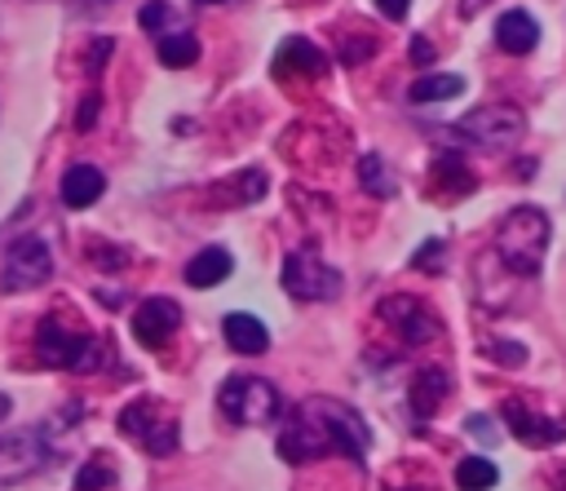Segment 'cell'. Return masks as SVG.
<instances>
[{
  "label": "cell",
  "instance_id": "cell-1",
  "mask_svg": "<svg viewBox=\"0 0 566 491\" xmlns=\"http://www.w3.org/2000/svg\"><path fill=\"white\" fill-rule=\"evenodd\" d=\"M548 239H553V226H548V212L535 208V203H517L500 217L495 226V252L500 261L522 274V279H535L539 265H544V252H548Z\"/></svg>",
  "mask_w": 566,
  "mask_h": 491
},
{
  "label": "cell",
  "instance_id": "cell-2",
  "mask_svg": "<svg viewBox=\"0 0 566 491\" xmlns=\"http://www.w3.org/2000/svg\"><path fill=\"white\" fill-rule=\"evenodd\" d=\"M296 411H301V416L323 433L327 451L336 447V451H340V456H349L354 464H363V460H367L371 429H367V420H363L349 403H340V398H305Z\"/></svg>",
  "mask_w": 566,
  "mask_h": 491
},
{
  "label": "cell",
  "instance_id": "cell-3",
  "mask_svg": "<svg viewBox=\"0 0 566 491\" xmlns=\"http://www.w3.org/2000/svg\"><path fill=\"white\" fill-rule=\"evenodd\" d=\"M35 349H40L44 363L66 367V372H93V367L102 363L97 336H88V332H66V323L53 318V314L35 327Z\"/></svg>",
  "mask_w": 566,
  "mask_h": 491
},
{
  "label": "cell",
  "instance_id": "cell-4",
  "mask_svg": "<svg viewBox=\"0 0 566 491\" xmlns=\"http://www.w3.org/2000/svg\"><path fill=\"white\" fill-rule=\"evenodd\" d=\"M119 433H128L137 447H146L150 456H172L181 442V429L172 420L168 407H159L155 398H137L119 411Z\"/></svg>",
  "mask_w": 566,
  "mask_h": 491
},
{
  "label": "cell",
  "instance_id": "cell-5",
  "mask_svg": "<svg viewBox=\"0 0 566 491\" xmlns=\"http://www.w3.org/2000/svg\"><path fill=\"white\" fill-rule=\"evenodd\" d=\"M217 407L234 425H265L279 411V389L265 376H230L217 389Z\"/></svg>",
  "mask_w": 566,
  "mask_h": 491
},
{
  "label": "cell",
  "instance_id": "cell-6",
  "mask_svg": "<svg viewBox=\"0 0 566 491\" xmlns=\"http://www.w3.org/2000/svg\"><path fill=\"white\" fill-rule=\"evenodd\" d=\"M53 460V447H49V425H31V429H13V433H0V491L40 473L44 464Z\"/></svg>",
  "mask_w": 566,
  "mask_h": 491
},
{
  "label": "cell",
  "instance_id": "cell-7",
  "mask_svg": "<svg viewBox=\"0 0 566 491\" xmlns=\"http://www.w3.org/2000/svg\"><path fill=\"white\" fill-rule=\"evenodd\" d=\"M522 128H526V119H522V111H517V106H509V102L473 106V111H469V115H460V124H455V133H460L469 146H486V150L517 142V137H522Z\"/></svg>",
  "mask_w": 566,
  "mask_h": 491
},
{
  "label": "cell",
  "instance_id": "cell-8",
  "mask_svg": "<svg viewBox=\"0 0 566 491\" xmlns=\"http://www.w3.org/2000/svg\"><path fill=\"white\" fill-rule=\"evenodd\" d=\"M53 274V248L35 234H18L0 265V292H31Z\"/></svg>",
  "mask_w": 566,
  "mask_h": 491
},
{
  "label": "cell",
  "instance_id": "cell-9",
  "mask_svg": "<svg viewBox=\"0 0 566 491\" xmlns=\"http://www.w3.org/2000/svg\"><path fill=\"white\" fill-rule=\"evenodd\" d=\"M283 292L296 301H332L340 296V274L323 265L314 248H296L283 261Z\"/></svg>",
  "mask_w": 566,
  "mask_h": 491
},
{
  "label": "cell",
  "instance_id": "cell-10",
  "mask_svg": "<svg viewBox=\"0 0 566 491\" xmlns=\"http://www.w3.org/2000/svg\"><path fill=\"white\" fill-rule=\"evenodd\" d=\"M380 318H385V323H389L407 345H424V341H433V336L442 332L438 314H433L420 296H407V292L385 296V301H380Z\"/></svg>",
  "mask_w": 566,
  "mask_h": 491
},
{
  "label": "cell",
  "instance_id": "cell-11",
  "mask_svg": "<svg viewBox=\"0 0 566 491\" xmlns=\"http://www.w3.org/2000/svg\"><path fill=\"white\" fill-rule=\"evenodd\" d=\"M133 336L146 345V349H159L177 327H181V305L172 296H146L137 310H133Z\"/></svg>",
  "mask_w": 566,
  "mask_h": 491
},
{
  "label": "cell",
  "instance_id": "cell-12",
  "mask_svg": "<svg viewBox=\"0 0 566 491\" xmlns=\"http://www.w3.org/2000/svg\"><path fill=\"white\" fill-rule=\"evenodd\" d=\"M504 416H509L513 438H522L526 447H553V442H562V438H566V425H562V420L539 416V411H526L522 403H509V407H504Z\"/></svg>",
  "mask_w": 566,
  "mask_h": 491
},
{
  "label": "cell",
  "instance_id": "cell-13",
  "mask_svg": "<svg viewBox=\"0 0 566 491\" xmlns=\"http://www.w3.org/2000/svg\"><path fill=\"white\" fill-rule=\"evenodd\" d=\"M221 336H226V345L234 354H265L270 349V327L248 310H230L221 318Z\"/></svg>",
  "mask_w": 566,
  "mask_h": 491
},
{
  "label": "cell",
  "instance_id": "cell-14",
  "mask_svg": "<svg viewBox=\"0 0 566 491\" xmlns=\"http://www.w3.org/2000/svg\"><path fill=\"white\" fill-rule=\"evenodd\" d=\"M279 456L287 460V464H301V460H318V456H327V442H323V433L296 411L287 425H283V433H279Z\"/></svg>",
  "mask_w": 566,
  "mask_h": 491
},
{
  "label": "cell",
  "instance_id": "cell-15",
  "mask_svg": "<svg viewBox=\"0 0 566 491\" xmlns=\"http://www.w3.org/2000/svg\"><path fill=\"white\" fill-rule=\"evenodd\" d=\"M102 190H106V177L93 164H71L62 173V186H57V195H62L66 208H88V203L102 199Z\"/></svg>",
  "mask_w": 566,
  "mask_h": 491
},
{
  "label": "cell",
  "instance_id": "cell-16",
  "mask_svg": "<svg viewBox=\"0 0 566 491\" xmlns=\"http://www.w3.org/2000/svg\"><path fill=\"white\" fill-rule=\"evenodd\" d=\"M495 44L504 49V53H531L535 44H539V22L526 13V9H509V13H500V22H495Z\"/></svg>",
  "mask_w": 566,
  "mask_h": 491
},
{
  "label": "cell",
  "instance_id": "cell-17",
  "mask_svg": "<svg viewBox=\"0 0 566 491\" xmlns=\"http://www.w3.org/2000/svg\"><path fill=\"white\" fill-rule=\"evenodd\" d=\"M274 71H279V75L296 71V75H310V80H318V75L327 71V58H323V53H318L310 40L292 35V40H283V44H279V53H274Z\"/></svg>",
  "mask_w": 566,
  "mask_h": 491
},
{
  "label": "cell",
  "instance_id": "cell-18",
  "mask_svg": "<svg viewBox=\"0 0 566 491\" xmlns=\"http://www.w3.org/2000/svg\"><path fill=\"white\" fill-rule=\"evenodd\" d=\"M230 270H234L230 252H226L221 243H208V248H199V252L186 261V283H190V288H217Z\"/></svg>",
  "mask_w": 566,
  "mask_h": 491
},
{
  "label": "cell",
  "instance_id": "cell-19",
  "mask_svg": "<svg viewBox=\"0 0 566 491\" xmlns=\"http://www.w3.org/2000/svg\"><path fill=\"white\" fill-rule=\"evenodd\" d=\"M407 398H411V411H416V420L424 425V420L433 416V407L447 398V376H442L438 367H424V372H416V385L407 389Z\"/></svg>",
  "mask_w": 566,
  "mask_h": 491
},
{
  "label": "cell",
  "instance_id": "cell-20",
  "mask_svg": "<svg viewBox=\"0 0 566 491\" xmlns=\"http://www.w3.org/2000/svg\"><path fill=\"white\" fill-rule=\"evenodd\" d=\"M464 93V75H451V71H438V75H420L411 88H407V97L416 102V106H429V102H447V97H460Z\"/></svg>",
  "mask_w": 566,
  "mask_h": 491
},
{
  "label": "cell",
  "instance_id": "cell-21",
  "mask_svg": "<svg viewBox=\"0 0 566 491\" xmlns=\"http://www.w3.org/2000/svg\"><path fill=\"white\" fill-rule=\"evenodd\" d=\"M495 482H500V469L486 456H464L455 464V487L460 491H491Z\"/></svg>",
  "mask_w": 566,
  "mask_h": 491
},
{
  "label": "cell",
  "instance_id": "cell-22",
  "mask_svg": "<svg viewBox=\"0 0 566 491\" xmlns=\"http://www.w3.org/2000/svg\"><path fill=\"white\" fill-rule=\"evenodd\" d=\"M358 181H363V190H371L376 199H389V195L398 190V177L389 173V164H385L380 155H363V159H358Z\"/></svg>",
  "mask_w": 566,
  "mask_h": 491
},
{
  "label": "cell",
  "instance_id": "cell-23",
  "mask_svg": "<svg viewBox=\"0 0 566 491\" xmlns=\"http://www.w3.org/2000/svg\"><path fill=\"white\" fill-rule=\"evenodd\" d=\"M137 22H142V31H150L155 40H164V35H172V31H186L181 18H177V9H172L168 0H150V4H142Z\"/></svg>",
  "mask_w": 566,
  "mask_h": 491
},
{
  "label": "cell",
  "instance_id": "cell-24",
  "mask_svg": "<svg viewBox=\"0 0 566 491\" xmlns=\"http://www.w3.org/2000/svg\"><path fill=\"white\" fill-rule=\"evenodd\" d=\"M155 49H159V62H164V66H190V62L199 58L195 31H172V35H164V40H155Z\"/></svg>",
  "mask_w": 566,
  "mask_h": 491
},
{
  "label": "cell",
  "instance_id": "cell-25",
  "mask_svg": "<svg viewBox=\"0 0 566 491\" xmlns=\"http://www.w3.org/2000/svg\"><path fill=\"white\" fill-rule=\"evenodd\" d=\"M115 487V469L102 456H88V464L75 473V491H106Z\"/></svg>",
  "mask_w": 566,
  "mask_h": 491
},
{
  "label": "cell",
  "instance_id": "cell-26",
  "mask_svg": "<svg viewBox=\"0 0 566 491\" xmlns=\"http://www.w3.org/2000/svg\"><path fill=\"white\" fill-rule=\"evenodd\" d=\"M495 363H504V367H522L526 363V349L517 345V341H491V349H486Z\"/></svg>",
  "mask_w": 566,
  "mask_h": 491
},
{
  "label": "cell",
  "instance_id": "cell-27",
  "mask_svg": "<svg viewBox=\"0 0 566 491\" xmlns=\"http://www.w3.org/2000/svg\"><path fill=\"white\" fill-rule=\"evenodd\" d=\"M442 261H447V248H442L438 239H424V248L411 257V265H416V270H433V265H442Z\"/></svg>",
  "mask_w": 566,
  "mask_h": 491
},
{
  "label": "cell",
  "instance_id": "cell-28",
  "mask_svg": "<svg viewBox=\"0 0 566 491\" xmlns=\"http://www.w3.org/2000/svg\"><path fill=\"white\" fill-rule=\"evenodd\" d=\"M464 433L469 438H482V442H495V429L486 425V416H464Z\"/></svg>",
  "mask_w": 566,
  "mask_h": 491
},
{
  "label": "cell",
  "instance_id": "cell-29",
  "mask_svg": "<svg viewBox=\"0 0 566 491\" xmlns=\"http://www.w3.org/2000/svg\"><path fill=\"white\" fill-rule=\"evenodd\" d=\"M376 9H380L385 18H394V22H398V18H407V9H411V0H376Z\"/></svg>",
  "mask_w": 566,
  "mask_h": 491
},
{
  "label": "cell",
  "instance_id": "cell-30",
  "mask_svg": "<svg viewBox=\"0 0 566 491\" xmlns=\"http://www.w3.org/2000/svg\"><path fill=\"white\" fill-rule=\"evenodd\" d=\"M93 119H97V93L84 97V106H80V115H75V128H88Z\"/></svg>",
  "mask_w": 566,
  "mask_h": 491
},
{
  "label": "cell",
  "instance_id": "cell-31",
  "mask_svg": "<svg viewBox=\"0 0 566 491\" xmlns=\"http://www.w3.org/2000/svg\"><path fill=\"white\" fill-rule=\"evenodd\" d=\"M106 53H111V40H97V44H93V53H88V66H93V71H102Z\"/></svg>",
  "mask_w": 566,
  "mask_h": 491
},
{
  "label": "cell",
  "instance_id": "cell-32",
  "mask_svg": "<svg viewBox=\"0 0 566 491\" xmlns=\"http://www.w3.org/2000/svg\"><path fill=\"white\" fill-rule=\"evenodd\" d=\"M486 4H491V0H460V13H464V18H473V13H482Z\"/></svg>",
  "mask_w": 566,
  "mask_h": 491
},
{
  "label": "cell",
  "instance_id": "cell-33",
  "mask_svg": "<svg viewBox=\"0 0 566 491\" xmlns=\"http://www.w3.org/2000/svg\"><path fill=\"white\" fill-rule=\"evenodd\" d=\"M9 407H13V403H9V394H0V420H9Z\"/></svg>",
  "mask_w": 566,
  "mask_h": 491
},
{
  "label": "cell",
  "instance_id": "cell-34",
  "mask_svg": "<svg viewBox=\"0 0 566 491\" xmlns=\"http://www.w3.org/2000/svg\"><path fill=\"white\" fill-rule=\"evenodd\" d=\"M66 4H80V9L88 4V9H97V4H111V0H66Z\"/></svg>",
  "mask_w": 566,
  "mask_h": 491
},
{
  "label": "cell",
  "instance_id": "cell-35",
  "mask_svg": "<svg viewBox=\"0 0 566 491\" xmlns=\"http://www.w3.org/2000/svg\"><path fill=\"white\" fill-rule=\"evenodd\" d=\"M199 4H217V0H199Z\"/></svg>",
  "mask_w": 566,
  "mask_h": 491
}]
</instances>
